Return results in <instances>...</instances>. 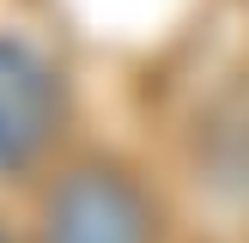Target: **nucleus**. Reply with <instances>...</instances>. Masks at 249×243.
Segmentation results:
<instances>
[{"mask_svg": "<svg viewBox=\"0 0 249 243\" xmlns=\"http://www.w3.org/2000/svg\"><path fill=\"white\" fill-rule=\"evenodd\" d=\"M43 243H152V207L128 176L104 164L67 170L49 194Z\"/></svg>", "mask_w": 249, "mask_h": 243, "instance_id": "obj_1", "label": "nucleus"}, {"mask_svg": "<svg viewBox=\"0 0 249 243\" xmlns=\"http://www.w3.org/2000/svg\"><path fill=\"white\" fill-rule=\"evenodd\" d=\"M61 116V85L36 49L0 36V170H18L43 152Z\"/></svg>", "mask_w": 249, "mask_h": 243, "instance_id": "obj_2", "label": "nucleus"}]
</instances>
